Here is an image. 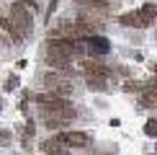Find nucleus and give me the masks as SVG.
<instances>
[{
    "instance_id": "obj_1",
    "label": "nucleus",
    "mask_w": 157,
    "mask_h": 155,
    "mask_svg": "<svg viewBox=\"0 0 157 155\" xmlns=\"http://www.w3.org/2000/svg\"><path fill=\"white\" fill-rule=\"evenodd\" d=\"M36 103L44 109V114H52V116H59V119H75L77 111L75 106L70 103L64 96H57V93H39L36 96Z\"/></svg>"
},
{
    "instance_id": "obj_2",
    "label": "nucleus",
    "mask_w": 157,
    "mask_h": 155,
    "mask_svg": "<svg viewBox=\"0 0 157 155\" xmlns=\"http://www.w3.org/2000/svg\"><path fill=\"white\" fill-rule=\"evenodd\" d=\"M82 52V44L77 39H70V36H52L49 39V54H59V57H77Z\"/></svg>"
},
{
    "instance_id": "obj_3",
    "label": "nucleus",
    "mask_w": 157,
    "mask_h": 155,
    "mask_svg": "<svg viewBox=\"0 0 157 155\" xmlns=\"http://www.w3.org/2000/svg\"><path fill=\"white\" fill-rule=\"evenodd\" d=\"M44 85H47L49 90H54L57 96L72 93V83H67L64 75H59V73H47V75H44Z\"/></svg>"
},
{
    "instance_id": "obj_4",
    "label": "nucleus",
    "mask_w": 157,
    "mask_h": 155,
    "mask_svg": "<svg viewBox=\"0 0 157 155\" xmlns=\"http://www.w3.org/2000/svg\"><path fill=\"white\" fill-rule=\"evenodd\" d=\"M57 142L70 145V147H88L90 145V137L85 132H59V134H57Z\"/></svg>"
},
{
    "instance_id": "obj_5",
    "label": "nucleus",
    "mask_w": 157,
    "mask_h": 155,
    "mask_svg": "<svg viewBox=\"0 0 157 155\" xmlns=\"http://www.w3.org/2000/svg\"><path fill=\"white\" fill-rule=\"evenodd\" d=\"M82 70H85V75L88 78H103V80H106V78L111 75V70L106 67V65L103 62H82Z\"/></svg>"
},
{
    "instance_id": "obj_6",
    "label": "nucleus",
    "mask_w": 157,
    "mask_h": 155,
    "mask_svg": "<svg viewBox=\"0 0 157 155\" xmlns=\"http://www.w3.org/2000/svg\"><path fill=\"white\" fill-rule=\"evenodd\" d=\"M88 49L93 52V54H106V52L111 49V42L106 36H95V34H90L88 36Z\"/></svg>"
},
{
    "instance_id": "obj_7",
    "label": "nucleus",
    "mask_w": 157,
    "mask_h": 155,
    "mask_svg": "<svg viewBox=\"0 0 157 155\" xmlns=\"http://www.w3.org/2000/svg\"><path fill=\"white\" fill-rule=\"evenodd\" d=\"M136 16H139L142 26H149V23L157 18V5H155V3H144L139 10H136Z\"/></svg>"
},
{
    "instance_id": "obj_8",
    "label": "nucleus",
    "mask_w": 157,
    "mask_h": 155,
    "mask_svg": "<svg viewBox=\"0 0 157 155\" xmlns=\"http://www.w3.org/2000/svg\"><path fill=\"white\" fill-rule=\"evenodd\" d=\"M10 13H13V18H16L21 26H29V29H31V13L26 10L23 5H13V10H10Z\"/></svg>"
},
{
    "instance_id": "obj_9",
    "label": "nucleus",
    "mask_w": 157,
    "mask_h": 155,
    "mask_svg": "<svg viewBox=\"0 0 157 155\" xmlns=\"http://www.w3.org/2000/svg\"><path fill=\"white\" fill-rule=\"evenodd\" d=\"M155 98H157V85H147L142 93V106H152Z\"/></svg>"
},
{
    "instance_id": "obj_10",
    "label": "nucleus",
    "mask_w": 157,
    "mask_h": 155,
    "mask_svg": "<svg viewBox=\"0 0 157 155\" xmlns=\"http://www.w3.org/2000/svg\"><path fill=\"white\" fill-rule=\"evenodd\" d=\"M119 21H121L124 26H136V29H144V26H142V21H139V16H136V13H124V16L119 18Z\"/></svg>"
},
{
    "instance_id": "obj_11",
    "label": "nucleus",
    "mask_w": 157,
    "mask_h": 155,
    "mask_svg": "<svg viewBox=\"0 0 157 155\" xmlns=\"http://www.w3.org/2000/svg\"><path fill=\"white\" fill-rule=\"evenodd\" d=\"M44 124H47V129H59L64 124V119H59V116H52V114H44Z\"/></svg>"
},
{
    "instance_id": "obj_12",
    "label": "nucleus",
    "mask_w": 157,
    "mask_h": 155,
    "mask_svg": "<svg viewBox=\"0 0 157 155\" xmlns=\"http://www.w3.org/2000/svg\"><path fill=\"white\" fill-rule=\"evenodd\" d=\"M88 88H93V90H106V80H103V78H88Z\"/></svg>"
},
{
    "instance_id": "obj_13",
    "label": "nucleus",
    "mask_w": 157,
    "mask_h": 155,
    "mask_svg": "<svg viewBox=\"0 0 157 155\" xmlns=\"http://www.w3.org/2000/svg\"><path fill=\"white\" fill-rule=\"evenodd\" d=\"M144 134H149V137H157V121H155V119H149L147 124H144Z\"/></svg>"
},
{
    "instance_id": "obj_14",
    "label": "nucleus",
    "mask_w": 157,
    "mask_h": 155,
    "mask_svg": "<svg viewBox=\"0 0 157 155\" xmlns=\"http://www.w3.org/2000/svg\"><path fill=\"white\" fill-rule=\"evenodd\" d=\"M85 3H90V5H98V8H106V0H85Z\"/></svg>"
}]
</instances>
